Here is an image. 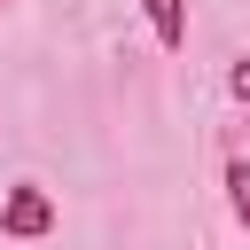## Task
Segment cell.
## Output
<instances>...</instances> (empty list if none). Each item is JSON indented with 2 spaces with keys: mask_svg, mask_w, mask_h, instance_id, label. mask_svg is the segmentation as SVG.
Masks as SVG:
<instances>
[{
  "mask_svg": "<svg viewBox=\"0 0 250 250\" xmlns=\"http://www.w3.org/2000/svg\"><path fill=\"white\" fill-rule=\"evenodd\" d=\"M55 227V203H47V188H8V203H0V234H16V242H39Z\"/></svg>",
  "mask_w": 250,
  "mask_h": 250,
  "instance_id": "6da1fadb",
  "label": "cell"
},
{
  "mask_svg": "<svg viewBox=\"0 0 250 250\" xmlns=\"http://www.w3.org/2000/svg\"><path fill=\"white\" fill-rule=\"evenodd\" d=\"M141 16H148V31H156V47H164V55H180V47H188V0H141Z\"/></svg>",
  "mask_w": 250,
  "mask_h": 250,
  "instance_id": "7a4b0ae2",
  "label": "cell"
},
{
  "mask_svg": "<svg viewBox=\"0 0 250 250\" xmlns=\"http://www.w3.org/2000/svg\"><path fill=\"white\" fill-rule=\"evenodd\" d=\"M227 195H234V211L250 219V164H227Z\"/></svg>",
  "mask_w": 250,
  "mask_h": 250,
  "instance_id": "3957f363",
  "label": "cell"
},
{
  "mask_svg": "<svg viewBox=\"0 0 250 250\" xmlns=\"http://www.w3.org/2000/svg\"><path fill=\"white\" fill-rule=\"evenodd\" d=\"M227 86H234V102H250V62H234V78H227Z\"/></svg>",
  "mask_w": 250,
  "mask_h": 250,
  "instance_id": "277c9868",
  "label": "cell"
}]
</instances>
